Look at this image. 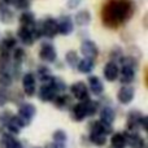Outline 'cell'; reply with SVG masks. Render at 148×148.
<instances>
[{
    "instance_id": "cell-1",
    "label": "cell",
    "mask_w": 148,
    "mask_h": 148,
    "mask_svg": "<svg viewBox=\"0 0 148 148\" xmlns=\"http://www.w3.org/2000/svg\"><path fill=\"white\" fill-rule=\"evenodd\" d=\"M136 12L134 0H104L100 10V18L104 27L117 30L129 22Z\"/></svg>"
},
{
    "instance_id": "cell-2",
    "label": "cell",
    "mask_w": 148,
    "mask_h": 148,
    "mask_svg": "<svg viewBox=\"0 0 148 148\" xmlns=\"http://www.w3.org/2000/svg\"><path fill=\"white\" fill-rule=\"evenodd\" d=\"M113 133V127L109 123H105L103 121L97 120L90 125V135L88 139L94 146L103 147L107 143V136Z\"/></svg>"
},
{
    "instance_id": "cell-3",
    "label": "cell",
    "mask_w": 148,
    "mask_h": 148,
    "mask_svg": "<svg viewBox=\"0 0 148 148\" xmlns=\"http://www.w3.org/2000/svg\"><path fill=\"white\" fill-rule=\"evenodd\" d=\"M147 129V117L138 109H131L127 113V120H126V130L129 133L139 130H146Z\"/></svg>"
},
{
    "instance_id": "cell-4",
    "label": "cell",
    "mask_w": 148,
    "mask_h": 148,
    "mask_svg": "<svg viewBox=\"0 0 148 148\" xmlns=\"http://www.w3.org/2000/svg\"><path fill=\"white\" fill-rule=\"evenodd\" d=\"M38 31L40 38H47V39H53L55 36L59 34L57 30V21L56 18L51 17V16H47L43 20H40L38 23Z\"/></svg>"
},
{
    "instance_id": "cell-5",
    "label": "cell",
    "mask_w": 148,
    "mask_h": 148,
    "mask_svg": "<svg viewBox=\"0 0 148 148\" xmlns=\"http://www.w3.org/2000/svg\"><path fill=\"white\" fill-rule=\"evenodd\" d=\"M38 23V22H36ZM17 40H20L23 46H33L39 38V31H38V26L35 27H23V26H20L17 30Z\"/></svg>"
},
{
    "instance_id": "cell-6",
    "label": "cell",
    "mask_w": 148,
    "mask_h": 148,
    "mask_svg": "<svg viewBox=\"0 0 148 148\" xmlns=\"http://www.w3.org/2000/svg\"><path fill=\"white\" fill-rule=\"evenodd\" d=\"M38 55H39V59L43 62H47V64L55 62L57 60V49L51 42H44V43H42Z\"/></svg>"
},
{
    "instance_id": "cell-7",
    "label": "cell",
    "mask_w": 148,
    "mask_h": 148,
    "mask_svg": "<svg viewBox=\"0 0 148 148\" xmlns=\"http://www.w3.org/2000/svg\"><path fill=\"white\" fill-rule=\"evenodd\" d=\"M36 114V108L31 103H21L17 110V116L22 120V122L25 123V126L30 125V122L33 121V118Z\"/></svg>"
},
{
    "instance_id": "cell-8",
    "label": "cell",
    "mask_w": 148,
    "mask_h": 148,
    "mask_svg": "<svg viewBox=\"0 0 148 148\" xmlns=\"http://www.w3.org/2000/svg\"><path fill=\"white\" fill-rule=\"evenodd\" d=\"M17 38L12 33L8 31L1 39H0V56H10L12 51L17 47Z\"/></svg>"
},
{
    "instance_id": "cell-9",
    "label": "cell",
    "mask_w": 148,
    "mask_h": 148,
    "mask_svg": "<svg viewBox=\"0 0 148 148\" xmlns=\"http://www.w3.org/2000/svg\"><path fill=\"white\" fill-rule=\"evenodd\" d=\"M69 90H70L72 96L75 97V99L79 100V101H84V100L90 99L88 87H87V84L84 83V82H82V81L74 82V83L70 84Z\"/></svg>"
},
{
    "instance_id": "cell-10",
    "label": "cell",
    "mask_w": 148,
    "mask_h": 148,
    "mask_svg": "<svg viewBox=\"0 0 148 148\" xmlns=\"http://www.w3.org/2000/svg\"><path fill=\"white\" fill-rule=\"evenodd\" d=\"M22 90L23 94L33 97L36 92V77L33 72H27L22 75Z\"/></svg>"
},
{
    "instance_id": "cell-11",
    "label": "cell",
    "mask_w": 148,
    "mask_h": 148,
    "mask_svg": "<svg viewBox=\"0 0 148 148\" xmlns=\"http://www.w3.org/2000/svg\"><path fill=\"white\" fill-rule=\"evenodd\" d=\"M57 21V30L59 34L64 36H68L74 31V21L72 16L69 14H61L59 18H56Z\"/></svg>"
},
{
    "instance_id": "cell-12",
    "label": "cell",
    "mask_w": 148,
    "mask_h": 148,
    "mask_svg": "<svg viewBox=\"0 0 148 148\" xmlns=\"http://www.w3.org/2000/svg\"><path fill=\"white\" fill-rule=\"evenodd\" d=\"M81 53L83 55L84 59H90L95 61L99 56V48H97L96 43L92 42L91 39H84L81 44Z\"/></svg>"
},
{
    "instance_id": "cell-13",
    "label": "cell",
    "mask_w": 148,
    "mask_h": 148,
    "mask_svg": "<svg viewBox=\"0 0 148 148\" xmlns=\"http://www.w3.org/2000/svg\"><path fill=\"white\" fill-rule=\"evenodd\" d=\"M135 97V88L130 84H123L117 92V100L120 104L129 105Z\"/></svg>"
},
{
    "instance_id": "cell-14",
    "label": "cell",
    "mask_w": 148,
    "mask_h": 148,
    "mask_svg": "<svg viewBox=\"0 0 148 148\" xmlns=\"http://www.w3.org/2000/svg\"><path fill=\"white\" fill-rule=\"evenodd\" d=\"M56 95H57V92H56V90L53 88L51 82H48V83H42L40 88H39V91H38L39 100L43 103H52V100L56 97Z\"/></svg>"
},
{
    "instance_id": "cell-15",
    "label": "cell",
    "mask_w": 148,
    "mask_h": 148,
    "mask_svg": "<svg viewBox=\"0 0 148 148\" xmlns=\"http://www.w3.org/2000/svg\"><path fill=\"white\" fill-rule=\"evenodd\" d=\"M118 74H120L118 62L108 61L103 68V75H104V79L107 82H116L118 79Z\"/></svg>"
},
{
    "instance_id": "cell-16",
    "label": "cell",
    "mask_w": 148,
    "mask_h": 148,
    "mask_svg": "<svg viewBox=\"0 0 148 148\" xmlns=\"http://www.w3.org/2000/svg\"><path fill=\"white\" fill-rule=\"evenodd\" d=\"M70 117H72L74 122H82L88 117L84 101H79L70 107Z\"/></svg>"
},
{
    "instance_id": "cell-17",
    "label": "cell",
    "mask_w": 148,
    "mask_h": 148,
    "mask_svg": "<svg viewBox=\"0 0 148 148\" xmlns=\"http://www.w3.org/2000/svg\"><path fill=\"white\" fill-rule=\"evenodd\" d=\"M126 134V146H129L130 148H146V140L144 138L138 133H125Z\"/></svg>"
},
{
    "instance_id": "cell-18",
    "label": "cell",
    "mask_w": 148,
    "mask_h": 148,
    "mask_svg": "<svg viewBox=\"0 0 148 148\" xmlns=\"http://www.w3.org/2000/svg\"><path fill=\"white\" fill-rule=\"evenodd\" d=\"M13 20H14V13H13L12 7L5 0H0V21L3 23L9 25L13 22Z\"/></svg>"
},
{
    "instance_id": "cell-19",
    "label": "cell",
    "mask_w": 148,
    "mask_h": 148,
    "mask_svg": "<svg viewBox=\"0 0 148 148\" xmlns=\"http://www.w3.org/2000/svg\"><path fill=\"white\" fill-rule=\"evenodd\" d=\"M5 127H7L9 134H12V135H18V134L21 133V130L25 127V123L22 122V120H21L17 114H13L12 117H10V120L7 122Z\"/></svg>"
},
{
    "instance_id": "cell-20",
    "label": "cell",
    "mask_w": 148,
    "mask_h": 148,
    "mask_svg": "<svg viewBox=\"0 0 148 148\" xmlns=\"http://www.w3.org/2000/svg\"><path fill=\"white\" fill-rule=\"evenodd\" d=\"M87 87H88V91L92 92L94 95H96V96L101 95L103 91H104V83H103V81L97 75L90 77L88 82H87Z\"/></svg>"
},
{
    "instance_id": "cell-21",
    "label": "cell",
    "mask_w": 148,
    "mask_h": 148,
    "mask_svg": "<svg viewBox=\"0 0 148 148\" xmlns=\"http://www.w3.org/2000/svg\"><path fill=\"white\" fill-rule=\"evenodd\" d=\"M0 148H23L20 140L14 138V135L5 133L0 135Z\"/></svg>"
},
{
    "instance_id": "cell-22",
    "label": "cell",
    "mask_w": 148,
    "mask_h": 148,
    "mask_svg": "<svg viewBox=\"0 0 148 148\" xmlns=\"http://www.w3.org/2000/svg\"><path fill=\"white\" fill-rule=\"evenodd\" d=\"M91 20H92V17H91V13H90L88 9L78 10V12L75 13V16H74V18H73L74 23H75L77 26H79V27L88 26L90 22H91Z\"/></svg>"
},
{
    "instance_id": "cell-23",
    "label": "cell",
    "mask_w": 148,
    "mask_h": 148,
    "mask_svg": "<svg viewBox=\"0 0 148 148\" xmlns=\"http://www.w3.org/2000/svg\"><path fill=\"white\" fill-rule=\"evenodd\" d=\"M18 22H20V26H23V27H35L36 26V18L35 14L30 10H22L18 17Z\"/></svg>"
},
{
    "instance_id": "cell-24",
    "label": "cell",
    "mask_w": 148,
    "mask_h": 148,
    "mask_svg": "<svg viewBox=\"0 0 148 148\" xmlns=\"http://www.w3.org/2000/svg\"><path fill=\"white\" fill-rule=\"evenodd\" d=\"M135 73L136 70L133 68L127 66H121L120 68V74H118V79L122 84H131L135 79Z\"/></svg>"
},
{
    "instance_id": "cell-25",
    "label": "cell",
    "mask_w": 148,
    "mask_h": 148,
    "mask_svg": "<svg viewBox=\"0 0 148 148\" xmlns=\"http://www.w3.org/2000/svg\"><path fill=\"white\" fill-rule=\"evenodd\" d=\"M52 103H53L55 108H57L60 110H65L72 107V97L62 92V94H57L56 97L52 100Z\"/></svg>"
},
{
    "instance_id": "cell-26",
    "label": "cell",
    "mask_w": 148,
    "mask_h": 148,
    "mask_svg": "<svg viewBox=\"0 0 148 148\" xmlns=\"http://www.w3.org/2000/svg\"><path fill=\"white\" fill-rule=\"evenodd\" d=\"M35 77L42 82V83H48V82H51V79L53 75H52L51 69H49L47 65H40V66L38 68V70H36Z\"/></svg>"
},
{
    "instance_id": "cell-27",
    "label": "cell",
    "mask_w": 148,
    "mask_h": 148,
    "mask_svg": "<svg viewBox=\"0 0 148 148\" xmlns=\"http://www.w3.org/2000/svg\"><path fill=\"white\" fill-rule=\"evenodd\" d=\"M116 120V112L112 107H104L101 110H100V121L103 122H107L109 125H112Z\"/></svg>"
},
{
    "instance_id": "cell-28",
    "label": "cell",
    "mask_w": 148,
    "mask_h": 148,
    "mask_svg": "<svg viewBox=\"0 0 148 148\" xmlns=\"http://www.w3.org/2000/svg\"><path fill=\"white\" fill-rule=\"evenodd\" d=\"M95 68V61L94 60H90V59H81L78 62V65H77V69H78L79 73L82 74H90L94 70Z\"/></svg>"
},
{
    "instance_id": "cell-29",
    "label": "cell",
    "mask_w": 148,
    "mask_h": 148,
    "mask_svg": "<svg viewBox=\"0 0 148 148\" xmlns=\"http://www.w3.org/2000/svg\"><path fill=\"white\" fill-rule=\"evenodd\" d=\"M110 144H112L113 148H125L126 147V134L125 133L112 134Z\"/></svg>"
},
{
    "instance_id": "cell-30",
    "label": "cell",
    "mask_w": 148,
    "mask_h": 148,
    "mask_svg": "<svg viewBox=\"0 0 148 148\" xmlns=\"http://www.w3.org/2000/svg\"><path fill=\"white\" fill-rule=\"evenodd\" d=\"M25 57H26V52L22 47H16V48L12 51V53H10V59H12V61L14 62V64H18V65L22 64V61L25 60Z\"/></svg>"
},
{
    "instance_id": "cell-31",
    "label": "cell",
    "mask_w": 148,
    "mask_h": 148,
    "mask_svg": "<svg viewBox=\"0 0 148 148\" xmlns=\"http://www.w3.org/2000/svg\"><path fill=\"white\" fill-rule=\"evenodd\" d=\"M79 60H81L79 59V55L77 53V51H74V49H70V51H68L66 53H65V61H66V64L69 65L70 68H77Z\"/></svg>"
},
{
    "instance_id": "cell-32",
    "label": "cell",
    "mask_w": 148,
    "mask_h": 148,
    "mask_svg": "<svg viewBox=\"0 0 148 148\" xmlns=\"http://www.w3.org/2000/svg\"><path fill=\"white\" fill-rule=\"evenodd\" d=\"M53 138V144L56 146H65L68 142V134L64 130H56L52 135Z\"/></svg>"
},
{
    "instance_id": "cell-33",
    "label": "cell",
    "mask_w": 148,
    "mask_h": 148,
    "mask_svg": "<svg viewBox=\"0 0 148 148\" xmlns=\"http://www.w3.org/2000/svg\"><path fill=\"white\" fill-rule=\"evenodd\" d=\"M51 83H52V86H53V88L56 90V92L57 94H62V92L66 90V83H65V81H62L61 78H59V77H52V79H51Z\"/></svg>"
},
{
    "instance_id": "cell-34",
    "label": "cell",
    "mask_w": 148,
    "mask_h": 148,
    "mask_svg": "<svg viewBox=\"0 0 148 148\" xmlns=\"http://www.w3.org/2000/svg\"><path fill=\"white\" fill-rule=\"evenodd\" d=\"M84 104H86V109H87V114H88V117L94 116L95 113L97 112V109H99V103L95 101V100H92V99L84 100Z\"/></svg>"
},
{
    "instance_id": "cell-35",
    "label": "cell",
    "mask_w": 148,
    "mask_h": 148,
    "mask_svg": "<svg viewBox=\"0 0 148 148\" xmlns=\"http://www.w3.org/2000/svg\"><path fill=\"white\" fill-rule=\"evenodd\" d=\"M12 68V59L10 56H0V74L8 73Z\"/></svg>"
},
{
    "instance_id": "cell-36",
    "label": "cell",
    "mask_w": 148,
    "mask_h": 148,
    "mask_svg": "<svg viewBox=\"0 0 148 148\" xmlns=\"http://www.w3.org/2000/svg\"><path fill=\"white\" fill-rule=\"evenodd\" d=\"M12 82H13V77L10 75L9 73H1L0 74V87L8 88V87L12 84Z\"/></svg>"
},
{
    "instance_id": "cell-37",
    "label": "cell",
    "mask_w": 148,
    "mask_h": 148,
    "mask_svg": "<svg viewBox=\"0 0 148 148\" xmlns=\"http://www.w3.org/2000/svg\"><path fill=\"white\" fill-rule=\"evenodd\" d=\"M110 61H114V62H118L120 59L123 56V52H122V48L121 47H113V49L110 51Z\"/></svg>"
},
{
    "instance_id": "cell-38",
    "label": "cell",
    "mask_w": 148,
    "mask_h": 148,
    "mask_svg": "<svg viewBox=\"0 0 148 148\" xmlns=\"http://www.w3.org/2000/svg\"><path fill=\"white\" fill-rule=\"evenodd\" d=\"M8 101H9V92L7 91V88L0 87V108H4Z\"/></svg>"
},
{
    "instance_id": "cell-39",
    "label": "cell",
    "mask_w": 148,
    "mask_h": 148,
    "mask_svg": "<svg viewBox=\"0 0 148 148\" xmlns=\"http://www.w3.org/2000/svg\"><path fill=\"white\" fill-rule=\"evenodd\" d=\"M13 116V113L8 109H3V112H0V123L1 125H7V122L10 120V117Z\"/></svg>"
},
{
    "instance_id": "cell-40",
    "label": "cell",
    "mask_w": 148,
    "mask_h": 148,
    "mask_svg": "<svg viewBox=\"0 0 148 148\" xmlns=\"http://www.w3.org/2000/svg\"><path fill=\"white\" fill-rule=\"evenodd\" d=\"M82 3H83V0H68L66 7H68V9H70V10H75Z\"/></svg>"
},
{
    "instance_id": "cell-41",
    "label": "cell",
    "mask_w": 148,
    "mask_h": 148,
    "mask_svg": "<svg viewBox=\"0 0 148 148\" xmlns=\"http://www.w3.org/2000/svg\"><path fill=\"white\" fill-rule=\"evenodd\" d=\"M34 148H40V147H34Z\"/></svg>"
}]
</instances>
